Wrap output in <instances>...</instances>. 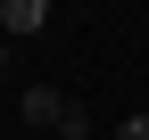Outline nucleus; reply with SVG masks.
<instances>
[{"label":"nucleus","mask_w":149,"mask_h":140,"mask_svg":"<svg viewBox=\"0 0 149 140\" xmlns=\"http://www.w3.org/2000/svg\"><path fill=\"white\" fill-rule=\"evenodd\" d=\"M17 107H25V124H42V132H58L74 99H66V91H50V82H25V99H17Z\"/></svg>","instance_id":"nucleus-1"},{"label":"nucleus","mask_w":149,"mask_h":140,"mask_svg":"<svg viewBox=\"0 0 149 140\" xmlns=\"http://www.w3.org/2000/svg\"><path fill=\"white\" fill-rule=\"evenodd\" d=\"M50 25V0H0V33H8V41H17V33H42Z\"/></svg>","instance_id":"nucleus-2"},{"label":"nucleus","mask_w":149,"mask_h":140,"mask_svg":"<svg viewBox=\"0 0 149 140\" xmlns=\"http://www.w3.org/2000/svg\"><path fill=\"white\" fill-rule=\"evenodd\" d=\"M116 140H149V115H124V124H116Z\"/></svg>","instance_id":"nucleus-3"},{"label":"nucleus","mask_w":149,"mask_h":140,"mask_svg":"<svg viewBox=\"0 0 149 140\" xmlns=\"http://www.w3.org/2000/svg\"><path fill=\"white\" fill-rule=\"evenodd\" d=\"M0 74H8V33H0Z\"/></svg>","instance_id":"nucleus-4"}]
</instances>
